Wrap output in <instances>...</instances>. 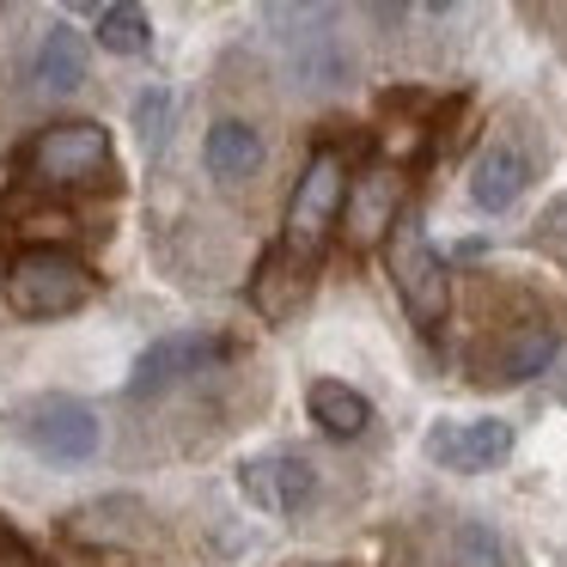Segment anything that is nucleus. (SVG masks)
Returning a JSON list of instances; mask_svg holds the SVG:
<instances>
[{
	"mask_svg": "<svg viewBox=\"0 0 567 567\" xmlns=\"http://www.w3.org/2000/svg\"><path fill=\"white\" fill-rule=\"evenodd\" d=\"M86 31H74L68 19H55L50 31H43V43H38V86L43 92H80V80H86Z\"/></svg>",
	"mask_w": 567,
	"mask_h": 567,
	"instance_id": "4468645a",
	"label": "nucleus"
},
{
	"mask_svg": "<svg viewBox=\"0 0 567 567\" xmlns=\"http://www.w3.org/2000/svg\"><path fill=\"white\" fill-rule=\"evenodd\" d=\"M99 43L111 55H141L153 43V19L141 13V7H123V0H111V7H99Z\"/></svg>",
	"mask_w": 567,
	"mask_h": 567,
	"instance_id": "f3484780",
	"label": "nucleus"
},
{
	"mask_svg": "<svg viewBox=\"0 0 567 567\" xmlns=\"http://www.w3.org/2000/svg\"><path fill=\"white\" fill-rule=\"evenodd\" d=\"M457 561L464 567H501L506 549H501V537H494L482 518H470V525H457Z\"/></svg>",
	"mask_w": 567,
	"mask_h": 567,
	"instance_id": "aec40b11",
	"label": "nucleus"
},
{
	"mask_svg": "<svg viewBox=\"0 0 567 567\" xmlns=\"http://www.w3.org/2000/svg\"><path fill=\"white\" fill-rule=\"evenodd\" d=\"M555 330L549 323H513V330L494 342V354H488V372L482 379H494V384H525V379H537V372H549V360H555Z\"/></svg>",
	"mask_w": 567,
	"mask_h": 567,
	"instance_id": "f8f14e48",
	"label": "nucleus"
},
{
	"mask_svg": "<svg viewBox=\"0 0 567 567\" xmlns=\"http://www.w3.org/2000/svg\"><path fill=\"white\" fill-rule=\"evenodd\" d=\"M306 409H311V421H318L330 440H360L367 421H372V403L354 391V384H342V379H318L306 391Z\"/></svg>",
	"mask_w": 567,
	"mask_h": 567,
	"instance_id": "2eb2a0df",
	"label": "nucleus"
},
{
	"mask_svg": "<svg viewBox=\"0 0 567 567\" xmlns=\"http://www.w3.org/2000/svg\"><path fill=\"white\" fill-rule=\"evenodd\" d=\"M269 19L275 25H293V31H281V43H287V62H293V74L306 80V86H342L348 80V50H342V38L336 31H323L330 25V7H269Z\"/></svg>",
	"mask_w": 567,
	"mask_h": 567,
	"instance_id": "423d86ee",
	"label": "nucleus"
},
{
	"mask_svg": "<svg viewBox=\"0 0 567 567\" xmlns=\"http://www.w3.org/2000/svg\"><path fill=\"white\" fill-rule=\"evenodd\" d=\"M238 494H245L257 513H299V506L318 494V464L299 452H269L238 464Z\"/></svg>",
	"mask_w": 567,
	"mask_h": 567,
	"instance_id": "9d476101",
	"label": "nucleus"
},
{
	"mask_svg": "<svg viewBox=\"0 0 567 567\" xmlns=\"http://www.w3.org/2000/svg\"><path fill=\"white\" fill-rule=\"evenodd\" d=\"M202 165H208V177H220V184H245L262 165V135L250 123H238V116H220V123L208 128V141H202Z\"/></svg>",
	"mask_w": 567,
	"mask_h": 567,
	"instance_id": "ddd939ff",
	"label": "nucleus"
},
{
	"mask_svg": "<svg viewBox=\"0 0 567 567\" xmlns=\"http://www.w3.org/2000/svg\"><path fill=\"white\" fill-rule=\"evenodd\" d=\"M384 269H391V287H396L409 318H415L421 330H440L445 311H452V269H445V257L433 250L427 226H421L415 214H403L396 233L384 238Z\"/></svg>",
	"mask_w": 567,
	"mask_h": 567,
	"instance_id": "f03ea898",
	"label": "nucleus"
},
{
	"mask_svg": "<svg viewBox=\"0 0 567 567\" xmlns=\"http://www.w3.org/2000/svg\"><path fill=\"white\" fill-rule=\"evenodd\" d=\"M513 452V421H433L427 427V457L440 470H457V476H476V470H494Z\"/></svg>",
	"mask_w": 567,
	"mask_h": 567,
	"instance_id": "1a4fd4ad",
	"label": "nucleus"
},
{
	"mask_svg": "<svg viewBox=\"0 0 567 567\" xmlns=\"http://www.w3.org/2000/svg\"><path fill=\"white\" fill-rule=\"evenodd\" d=\"M135 135H141V147H147V153L165 147V135H172V92H165V86H147L135 99Z\"/></svg>",
	"mask_w": 567,
	"mask_h": 567,
	"instance_id": "a211bd4d",
	"label": "nucleus"
},
{
	"mask_svg": "<svg viewBox=\"0 0 567 567\" xmlns=\"http://www.w3.org/2000/svg\"><path fill=\"white\" fill-rule=\"evenodd\" d=\"M396 220H403V172L396 165H372V172H360L354 184H348V208H342V233L354 250L379 245V238L396 233Z\"/></svg>",
	"mask_w": 567,
	"mask_h": 567,
	"instance_id": "0eeeda50",
	"label": "nucleus"
},
{
	"mask_svg": "<svg viewBox=\"0 0 567 567\" xmlns=\"http://www.w3.org/2000/svg\"><path fill=\"white\" fill-rule=\"evenodd\" d=\"M342 208H348V165L336 147H318L299 172L293 196H287V226H281V250L293 262H318L330 233L342 226Z\"/></svg>",
	"mask_w": 567,
	"mask_h": 567,
	"instance_id": "f257e3e1",
	"label": "nucleus"
},
{
	"mask_svg": "<svg viewBox=\"0 0 567 567\" xmlns=\"http://www.w3.org/2000/svg\"><path fill=\"white\" fill-rule=\"evenodd\" d=\"M0 567H38V561H31V555L19 549V543L7 537V530H0Z\"/></svg>",
	"mask_w": 567,
	"mask_h": 567,
	"instance_id": "4be33fe9",
	"label": "nucleus"
},
{
	"mask_svg": "<svg viewBox=\"0 0 567 567\" xmlns=\"http://www.w3.org/2000/svg\"><path fill=\"white\" fill-rule=\"evenodd\" d=\"M92 299V275L68 250H19L7 269V306L19 318H68Z\"/></svg>",
	"mask_w": 567,
	"mask_h": 567,
	"instance_id": "20e7f679",
	"label": "nucleus"
},
{
	"mask_svg": "<svg viewBox=\"0 0 567 567\" xmlns=\"http://www.w3.org/2000/svg\"><path fill=\"white\" fill-rule=\"evenodd\" d=\"M19 238H25V250H62L68 238H74V214H62V208H31L25 220H19Z\"/></svg>",
	"mask_w": 567,
	"mask_h": 567,
	"instance_id": "6ab92c4d",
	"label": "nucleus"
},
{
	"mask_svg": "<svg viewBox=\"0 0 567 567\" xmlns=\"http://www.w3.org/2000/svg\"><path fill=\"white\" fill-rule=\"evenodd\" d=\"M13 427H19V440L38 457H50V464H92L99 445H104L99 415H92L80 396H31L13 415Z\"/></svg>",
	"mask_w": 567,
	"mask_h": 567,
	"instance_id": "39448f33",
	"label": "nucleus"
},
{
	"mask_svg": "<svg viewBox=\"0 0 567 567\" xmlns=\"http://www.w3.org/2000/svg\"><path fill=\"white\" fill-rule=\"evenodd\" d=\"M537 233H543V238H567V189H561V196L549 202V208H543Z\"/></svg>",
	"mask_w": 567,
	"mask_h": 567,
	"instance_id": "412c9836",
	"label": "nucleus"
},
{
	"mask_svg": "<svg viewBox=\"0 0 567 567\" xmlns=\"http://www.w3.org/2000/svg\"><path fill=\"white\" fill-rule=\"evenodd\" d=\"M250 299H257L262 318H287V311L306 299V262H293L287 250H275V257L257 269V281H250Z\"/></svg>",
	"mask_w": 567,
	"mask_h": 567,
	"instance_id": "dca6fc26",
	"label": "nucleus"
},
{
	"mask_svg": "<svg viewBox=\"0 0 567 567\" xmlns=\"http://www.w3.org/2000/svg\"><path fill=\"white\" fill-rule=\"evenodd\" d=\"M220 354H226V348L214 342V336H202V330H172V336H159V342L141 348L135 379H128V396H165L172 384H184L189 372L214 367Z\"/></svg>",
	"mask_w": 567,
	"mask_h": 567,
	"instance_id": "6e6552de",
	"label": "nucleus"
},
{
	"mask_svg": "<svg viewBox=\"0 0 567 567\" xmlns=\"http://www.w3.org/2000/svg\"><path fill=\"white\" fill-rule=\"evenodd\" d=\"M525 184H530V159L513 141H488V147L476 153V165H470V202H476L482 214H506L525 196Z\"/></svg>",
	"mask_w": 567,
	"mask_h": 567,
	"instance_id": "9b49d317",
	"label": "nucleus"
},
{
	"mask_svg": "<svg viewBox=\"0 0 567 567\" xmlns=\"http://www.w3.org/2000/svg\"><path fill=\"white\" fill-rule=\"evenodd\" d=\"M19 165H25V177L43 184V189H86V184L116 177L111 135H104L99 123H55V128H43V135L19 153Z\"/></svg>",
	"mask_w": 567,
	"mask_h": 567,
	"instance_id": "7ed1b4c3",
	"label": "nucleus"
}]
</instances>
